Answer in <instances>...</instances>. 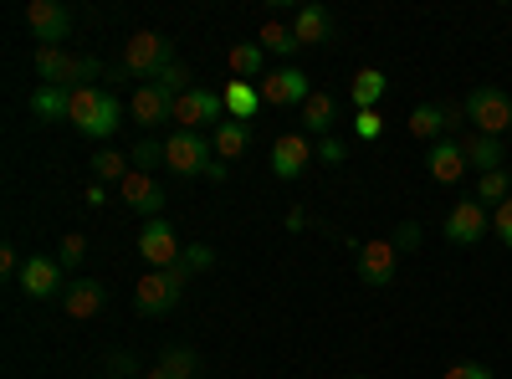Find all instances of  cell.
Here are the masks:
<instances>
[{
    "instance_id": "cell-1",
    "label": "cell",
    "mask_w": 512,
    "mask_h": 379,
    "mask_svg": "<svg viewBox=\"0 0 512 379\" xmlns=\"http://www.w3.org/2000/svg\"><path fill=\"white\" fill-rule=\"evenodd\" d=\"M67 123L77 134H88V139H113L123 129V103L118 93L108 88H72V103H67Z\"/></svg>"
},
{
    "instance_id": "cell-2",
    "label": "cell",
    "mask_w": 512,
    "mask_h": 379,
    "mask_svg": "<svg viewBox=\"0 0 512 379\" xmlns=\"http://www.w3.org/2000/svg\"><path fill=\"white\" fill-rule=\"evenodd\" d=\"M36 77H41V88H93V77H103V62L98 57H72L67 47H36L31 57Z\"/></svg>"
},
{
    "instance_id": "cell-3",
    "label": "cell",
    "mask_w": 512,
    "mask_h": 379,
    "mask_svg": "<svg viewBox=\"0 0 512 379\" xmlns=\"http://www.w3.org/2000/svg\"><path fill=\"white\" fill-rule=\"evenodd\" d=\"M185 282H190V267H185V262L164 267V272H144V277H139V287H134V308H139L144 318L169 313V308H175V303L185 298Z\"/></svg>"
},
{
    "instance_id": "cell-4",
    "label": "cell",
    "mask_w": 512,
    "mask_h": 379,
    "mask_svg": "<svg viewBox=\"0 0 512 379\" xmlns=\"http://www.w3.org/2000/svg\"><path fill=\"white\" fill-rule=\"evenodd\" d=\"M169 62H175V52H169V36H159V31H134V36L123 41L118 72H123V77H139V82H154Z\"/></svg>"
},
{
    "instance_id": "cell-5",
    "label": "cell",
    "mask_w": 512,
    "mask_h": 379,
    "mask_svg": "<svg viewBox=\"0 0 512 379\" xmlns=\"http://www.w3.org/2000/svg\"><path fill=\"white\" fill-rule=\"evenodd\" d=\"M461 108H466V123H472L477 134H487V139H502L512 129V93L492 88V82H482V88L466 93Z\"/></svg>"
},
{
    "instance_id": "cell-6",
    "label": "cell",
    "mask_w": 512,
    "mask_h": 379,
    "mask_svg": "<svg viewBox=\"0 0 512 379\" xmlns=\"http://www.w3.org/2000/svg\"><path fill=\"white\" fill-rule=\"evenodd\" d=\"M221 113H226V98L221 93H205V88H190L185 98H175V118L169 123H180V129H190V134H216L221 129Z\"/></svg>"
},
{
    "instance_id": "cell-7",
    "label": "cell",
    "mask_w": 512,
    "mask_h": 379,
    "mask_svg": "<svg viewBox=\"0 0 512 379\" xmlns=\"http://www.w3.org/2000/svg\"><path fill=\"white\" fill-rule=\"evenodd\" d=\"M210 144L205 134H190V129H175L164 139V170H175V175H205L210 170Z\"/></svg>"
},
{
    "instance_id": "cell-8",
    "label": "cell",
    "mask_w": 512,
    "mask_h": 379,
    "mask_svg": "<svg viewBox=\"0 0 512 379\" xmlns=\"http://www.w3.org/2000/svg\"><path fill=\"white\" fill-rule=\"evenodd\" d=\"M26 26L31 36L41 41V47H62V41L72 36V11L62 6V0H26Z\"/></svg>"
},
{
    "instance_id": "cell-9",
    "label": "cell",
    "mask_w": 512,
    "mask_h": 379,
    "mask_svg": "<svg viewBox=\"0 0 512 379\" xmlns=\"http://www.w3.org/2000/svg\"><path fill=\"white\" fill-rule=\"evenodd\" d=\"M139 257L149 262V272H164V267H175V262L185 257V246H180L175 226H169L164 216L144 221V231H139Z\"/></svg>"
},
{
    "instance_id": "cell-10",
    "label": "cell",
    "mask_w": 512,
    "mask_h": 379,
    "mask_svg": "<svg viewBox=\"0 0 512 379\" xmlns=\"http://www.w3.org/2000/svg\"><path fill=\"white\" fill-rule=\"evenodd\" d=\"M256 93H262V108H287V103H308L313 88H308V72L303 67H277L256 82Z\"/></svg>"
},
{
    "instance_id": "cell-11",
    "label": "cell",
    "mask_w": 512,
    "mask_h": 379,
    "mask_svg": "<svg viewBox=\"0 0 512 379\" xmlns=\"http://www.w3.org/2000/svg\"><path fill=\"white\" fill-rule=\"evenodd\" d=\"M67 267L57 262V257H31L26 267H21V292H26V298H36V303H47V298H62V292H67V277H62Z\"/></svg>"
},
{
    "instance_id": "cell-12",
    "label": "cell",
    "mask_w": 512,
    "mask_h": 379,
    "mask_svg": "<svg viewBox=\"0 0 512 379\" xmlns=\"http://www.w3.org/2000/svg\"><path fill=\"white\" fill-rule=\"evenodd\" d=\"M492 221H487V210H482V200L477 195H466V200H456L451 205V216H446V241L451 246H477L482 241V231H487Z\"/></svg>"
},
{
    "instance_id": "cell-13",
    "label": "cell",
    "mask_w": 512,
    "mask_h": 379,
    "mask_svg": "<svg viewBox=\"0 0 512 379\" xmlns=\"http://www.w3.org/2000/svg\"><path fill=\"white\" fill-rule=\"evenodd\" d=\"M313 154L318 149H313V139L303 129H297V134H277V144H272V175L277 180H297L313 164Z\"/></svg>"
},
{
    "instance_id": "cell-14",
    "label": "cell",
    "mask_w": 512,
    "mask_h": 379,
    "mask_svg": "<svg viewBox=\"0 0 512 379\" xmlns=\"http://www.w3.org/2000/svg\"><path fill=\"white\" fill-rule=\"evenodd\" d=\"M400 272V246L395 241H364L359 246V277L369 287H390Z\"/></svg>"
},
{
    "instance_id": "cell-15",
    "label": "cell",
    "mask_w": 512,
    "mask_h": 379,
    "mask_svg": "<svg viewBox=\"0 0 512 379\" xmlns=\"http://www.w3.org/2000/svg\"><path fill=\"white\" fill-rule=\"evenodd\" d=\"M118 195H123V205L134 210V216H144V221H154L159 210H164V185H159L149 170H134V175L118 185Z\"/></svg>"
},
{
    "instance_id": "cell-16",
    "label": "cell",
    "mask_w": 512,
    "mask_h": 379,
    "mask_svg": "<svg viewBox=\"0 0 512 379\" xmlns=\"http://www.w3.org/2000/svg\"><path fill=\"white\" fill-rule=\"evenodd\" d=\"M62 308H67V318L88 323V318H98V313L108 308V287L93 282V277H72L67 292H62Z\"/></svg>"
},
{
    "instance_id": "cell-17",
    "label": "cell",
    "mask_w": 512,
    "mask_h": 379,
    "mask_svg": "<svg viewBox=\"0 0 512 379\" xmlns=\"http://www.w3.org/2000/svg\"><path fill=\"white\" fill-rule=\"evenodd\" d=\"M128 118H134L139 129H149V134H154L159 123L175 118V98H164V93L154 88V82H139V93L128 98Z\"/></svg>"
},
{
    "instance_id": "cell-18",
    "label": "cell",
    "mask_w": 512,
    "mask_h": 379,
    "mask_svg": "<svg viewBox=\"0 0 512 379\" xmlns=\"http://www.w3.org/2000/svg\"><path fill=\"white\" fill-rule=\"evenodd\" d=\"M425 170H431V180H436V185H456V180L466 175V149H461L456 139L431 144V159H425Z\"/></svg>"
},
{
    "instance_id": "cell-19",
    "label": "cell",
    "mask_w": 512,
    "mask_h": 379,
    "mask_svg": "<svg viewBox=\"0 0 512 379\" xmlns=\"http://www.w3.org/2000/svg\"><path fill=\"white\" fill-rule=\"evenodd\" d=\"M292 31H297V47H323L333 36V16L323 6H297L292 11Z\"/></svg>"
},
{
    "instance_id": "cell-20",
    "label": "cell",
    "mask_w": 512,
    "mask_h": 379,
    "mask_svg": "<svg viewBox=\"0 0 512 379\" xmlns=\"http://www.w3.org/2000/svg\"><path fill=\"white\" fill-rule=\"evenodd\" d=\"M231 77L236 82H251V77H267V52L262 47H256V41H236V47H231Z\"/></svg>"
},
{
    "instance_id": "cell-21",
    "label": "cell",
    "mask_w": 512,
    "mask_h": 379,
    "mask_svg": "<svg viewBox=\"0 0 512 379\" xmlns=\"http://www.w3.org/2000/svg\"><path fill=\"white\" fill-rule=\"evenodd\" d=\"M226 113L236 118V123H246V118H256V108H262V93H256V82H226Z\"/></svg>"
},
{
    "instance_id": "cell-22",
    "label": "cell",
    "mask_w": 512,
    "mask_h": 379,
    "mask_svg": "<svg viewBox=\"0 0 512 379\" xmlns=\"http://www.w3.org/2000/svg\"><path fill=\"white\" fill-rule=\"evenodd\" d=\"M303 134H308V139H313V134H318V139L333 134V98H328V93H313V98L303 103Z\"/></svg>"
},
{
    "instance_id": "cell-23",
    "label": "cell",
    "mask_w": 512,
    "mask_h": 379,
    "mask_svg": "<svg viewBox=\"0 0 512 379\" xmlns=\"http://www.w3.org/2000/svg\"><path fill=\"white\" fill-rule=\"evenodd\" d=\"M88 164H93V180H98V185H123L128 175H134V164H128L118 149H98Z\"/></svg>"
},
{
    "instance_id": "cell-24",
    "label": "cell",
    "mask_w": 512,
    "mask_h": 379,
    "mask_svg": "<svg viewBox=\"0 0 512 379\" xmlns=\"http://www.w3.org/2000/svg\"><path fill=\"white\" fill-rule=\"evenodd\" d=\"M466 149V164H477L482 175H492V170H502V139H487V134H472L461 144Z\"/></svg>"
},
{
    "instance_id": "cell-25",
    "label": "cell",
    "mask_w": 512,
    "mask_h": 379,
    "mask_svg": "<svg viewBox=\"0 0 512 379\" xmlns=\"http://www.w3.org/2000/svg\"><path fill=\"white\" fill-rule=\"evenodd\" d=\"M384 88H390V77H384L379 67L354 72V88H349V93H354V108H359V113H364V108H374V103L384 98Z\"/></svg>"
},
{
    "instance_id": "cell-26",
    "label": "cell",
    "mask_w": 512,
    "mask_h": 379,
    "mask_svg": "<svg viewBox=\"0 0 512 379\" xmlns=\"http://www.w3.org/2000/svg\"><path fill=\"white\" fill-rule=\"evenodd\" d=\"M256 47H262V52H277V57H292V52H303V47H297V31L292 26H282L277 16L262 26V31H256Z\"/></svg>"
},
{
    "instance_id": "cell-27",
    "label": "cell",
    "mask_w": 512,
    "mask_h": 379,
    "mask_svg": "<svg viewBox=\"0 0 512 379\" xmlns=\"http://www.w3.org/2000/svg\"><path fill=\"white\" fill-rule=\"evenodd\" d=\"M67 103H72V88H36V93H31V113H36L41 123L67 118Z\"/></svg>"
},
{
    "instance_id": "cell-28",
    "label": "cell",
    "mask_w": 512,
    "mask_h": 379,
    "mask_svg": "<svg viewBox=\"0 0 512 379\" xmlns=\"http://www.w3.org/2000/svg\"><path fill=\"white\" fill-rule=\"evenodd\" d=\"M410 134L425 139V144H441V139H446V118H441V108H436V103H420V108L410 113Z\"/></svg>"
},
{
    "instance_id": "cell-29",
    "label": "cell",
    "mask_w": 512,
    "mask_h": 379,
    "mask_svg": "<svg viewBox=\"0 0 512 379\" xmlns=\"http://www.w3.org/2000/svg\"><path fill=\"white\" fill-rule=\"evenodd\" d=\"M210 144H216V154H221V159H241V154H246V144H251V129L231 118V123H221V129L210 134Z\"/></svg>"
},
{
    "instance_id": "cell-30",
    "label": "cell",
    "mask_w": 512,
    "mask_h": 379,
    "mask_svg": "<svg viewBox=\"0 0 512 379\" xmlns=\"http://www.w3.org/2000/svg\"><path fill=\"white\" fill-rule=\"evenodd\" d=\"M195 369H200V359H195L190 349H169V354L149 369V379H195Z\"/></svg>"
},
{
    "instance_id": "cell-31",
    "label": "cell",
    "mask_w": 512,
    "mask_h": 379,
    "mask_svg": "<svg viewBox=\"0 0 512 379\" xmlns=\"http://www.w3.org/2000/svg\"><path fill=\"white\" fill-rule=\"evenodd\" d=\"M128 164H134V170H149V175H154V164H164V139L144 134V139L134 144V154H128Z\"/></svg>"
},
{
    "instance_id": "cell-32",
    "label": "cell",
    "mask_w": 512,
    "mask_h": 379,
    "mask_svg": "<svg viewBox=\"0 0 512 379\" xmlns=\"http://www.w3.org/2000/svg\"><path fill=\"white\" fill-rule=\"evenodd\" d=\"M507 195H512L507 170H492V175H482V180H477V200H482V205H502Z\"/></svg>"
},
{
    "instance_id": "cell-33",
    "label": "cell",
    "mask_w": 512,
    "mask_h": 379,
    "mask_svg": "<svg viewBox=\"0 0 512 379\" xmlns=\"http://www.w3.org/2000/svg\"><path fill=\"white\" fill-rule=\"evenodd\" d=\"M154 88H159L164 98H185V93H190V72H185L180 62H169V67L154 77Z\"/></svg>"
},
{
    "instance_id": "cell-34",
    "label": "cell",
    "mask_w": 512,
    "mask_h": 379,
    "mask_svg": "<svg viewBox=\"0 0 512 379\" xmlns=\"http://www.w3.org/2000/svg\"><path fill=\"white\" fill-rule=\"evenodd\" d=\"M354 134H359L364 144H379V134H384V118H379L374 108H364V113H354Z\"/></svg>"
},
{
    "instance_id": "cell-35",
    "label": "cell",
    "mask_w": 512,
    "mask_h": 379,
    "mask_svg": "<svg viewBox=\"0 0 512 379\" xmlns=\"http://www.w3.org/2000/svg\"><path fill=\"white\" fill-rule=\"evenodd\" d=\"M492 231H497V241L512 251V195H507V200L492 210Z\"/></svg>"
},
{
    "instance_id": "cell-36",
    "label": "cell",
    "mask_w": 512,
    "mask_h": 379,
    "mask_svg": "<svg viewBox=\"0 0 512 379\" xmlns=\"http://www.w3.org/2000/svg\"><path fill=\"white\" fill-rule=\"evenodd\" d=\"M441 379H492V369H487V364H477V359H456Z\"/></svg>"
},
{
    "instance_id": "cell-37",
    "label": "cell",
    "mask_w": 512,
    "mask_h": 379,
    "mask_svg": "<svg viewBox=\"0 0 512 379\" xmlns=\"http://www.w3.org/2000/svg\"><path fill=\"white\" fill-rule=\"evenodd\" d=\"M82 257H88V241H82V236L72 231V236L62 241V251H57V262H62V267H77Z\"/></svg>"
},
{
    "instance_id": "cell-38",
    "label": "cell",
    "mask_w": 512,
    "mask_h": 379,
    "mask_svg": "<svg viewBox=\"0 0 512 379\" xmlns=\"http://www.w3.org/2000/svg\"><path fill=\"white\" fill-rule=\"evenodd\" d=\"M190 272H205V267H216V251L210 246H185V257H180Z\"/></svg>"
},
{
    "instance_id": "cell-39",
    "label": "cell",
    "mask_w": 512,
    "mask_h": 379,
    "mask_svg": "<svg viewBox=\"0 0 512 379\" xmlns=\"http://www.w3.org/2000/svg\"><path fill=\"white\" fill-rule=\"evenodd\" d=\"M21 257H16V246H0V277H21Z\"/></svg>"
},
{
    "instance_id": "cell-40",
    "label": "cell",
    "mask_w": 512,
    "mask_h": 379,
    "mask_svg": "<svg viewBox=\"0 0 512 379\" xmlns=\"http://www.w3.org/2000/svg\"><path fill=\"white\" fill-rule=\"evenodd\" d=\"M344 154H349V149L338 144V139H318V159H323V164H344Z\"/></svg>"
},
{
    "instance_id": "cell-41",
    "label": "cell",
    "mask_w": 512,
    "mask_h": 379,
    "mask_svg": "<svg viewBox=\"0 0 512 379\" xmlns=\"http://www.w3.org/2000/svg\"><path fill=\"white\" fill-rule=\"evenodd\" d=\"M441 118H446V134H451V129H461L466 108H456V103H441Z\"/></svg>"
},
{
    "instance_id": "cell-42",
    "label": "cell",
    "mask_w": 512,
    "mask_h": 379,
    "mask_svg": "<svg viewBox=\"0 0 512 379\" xmlns=\"http://www.w3.org/2000/svg\"><path fill=\"white\" fill-rule=\"evenodd\" d=\"M415 241H420V226H400L395 246H400V251H415Z\"/></svg>"
},
{
    "instance_id": "cell-43",
    "label": "cell",
    "mask_w": 512,
    "mask_h": 379,
    "mask_svg": "<svg viewBox=\"0 0 512 379\" xmlns=\"http://www.w3.org/2000/svg\"><path fill=\"white\" fill-rule=\"evenodd\" d=\"M103 200H108V185L93 180V185H88V205H103Z\"/></svg>"
},
{
    "instance_id": "cell-44",
    "label": "cell",
    "mask_w": 512,
    "mask_h": 379,
    "mask_svg": "<svg viewBox=\"0 0 512 379\" xmlns=\"http://www.w3.org/2000/svg\"><path fill=\"white\" fill-rule=\"evenodd\" d=\"M354 379H369V374H354Z\"/></svg>"
}]
</instances>
